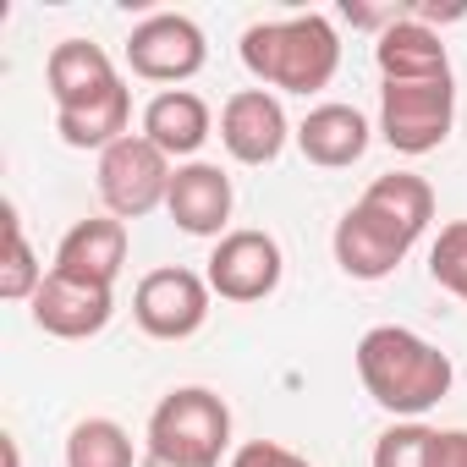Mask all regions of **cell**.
Wrapping results in <instances>:
<instances>
[{
    "label": "cell",
    "mask_w": 467,
    "mask_h": 467,
    "mask_svg": "<svg viewBox=\"0 0 467 467\" xmlns=\"http://www.w3.org/2000/svg\"><path fill=\"white\" fill-rule=\"evenodd\" d=\"M143 138H149L154 149H165L171 160H187V154H198L203 138H209V105H203L192 88H165V94H154L149 110H143Z\"/></svg>",
    "instance_id": "17"
},
{
    "label": "cell",
    "mask_w": 467,
    "mask_h": 467,
    "mask_svg": "<svg viewBox=\"0 0 467 467\" xmlns=\"http://www.w3.org/2000/svg\"><path fill=\"white\" fill-rule=\"evenodd\" d=\"M374 61H379L385 83H401V78H451V56H445L440 34L429 23H418L412 12L374 39Z\"/></svg>",
    "instance_id": "16"
},
{
    "label": "cell",
    "mask_w": 467,
    "mask_h": 467,
    "mask_svg": "<svg viewBox=\"0 0 467 467\" xmlns=\"http://www.w3.org/2000/svg\"><path fill=\"white\" fill-rule=\"evenodd\" d=\"M412 243H418V231L401 225L396 214H385V209L368 203V198H358V203L336 220V237H330L336 265H341L352 281H385V275L412 254Z\"/></svg>",
    "instance_id": "6"
},
{
    "label": "cell",
    "mask_w": 467,
    "mask_h": 467,
    "mask_svg": "<svg viewBox=\"0 0 467 467\" xmlns=\"http://www.w3.org/2000/svg\"><path fill=\"white\" fill-rule=\"evenodd\" d=\"M127 121H132V94H127V83L105 88V94L88 99V105L56 110V132H61V143H67V149H99V154H105L110 143L127 138Z\"/></svg>",
    "instance_id": "18"
},
{
    "label": "cell",
    "mask_w": 467,
    "mask_h": 467,
    "mask_svg": "<svg viewBox=\"0 0 467 467\" xmlns=\"http://www.w3.org/2000/svg\"><path fill=\"white\" fill-rule=\"evenodd\" d=\"M45 83H50L56 110H72V105L99 99V94L116 88L121 78H116V67H110V56H105L99 45H88V39H61V45L50 50V61H45Z\"/></svg>",
    "instance_id": "15"
},
{
    "label": "cell",
    "mask_w": 467,
    "mask_h": 467,
    "mask_svg": "<svg viewBox=\"0 0 467 467\" xmlns=\"http://www.w3.org/2000/svg\"><path fill=\"white\" fill-rule=\"evenodd\" d=\"M121 265H127V220H116V214L78 220L56 248V270L78 275V281H94V286H116Z\"/></svg>",
    "instance_id": "13"
},
{
    "label": "cell",
    "mask_w": 467,
    "mask_h": 467,
    "mask_svg": "<svg viewBox=\"0 0 467 467\" xmlns=\"http://www.w3.org/2000/svg\"><path fill=\"white\" fill-rule=\"evenodd\" d=\"M116 314V292L110 286H94V281H78V275H61L50 270L45 286L34 292V325L45 336H61V341H88L110 325Z\"/></svg>",
    "instance_id": "11"
},
{
    "label": "cell",
    "mask_w": 467,
    "mask_h": 467,
    "mask_svg": "<svg viewBox=\"0 0 467 467\" xmlns=\"http://www.w3.org/2000/svg\"><path fill=\"white\" fill-rule=\"evenodd\" d=\"M171 154L154 149L143 132H127L99 154V198L116 220H143L171 198Z\"/></svg>",
    "instance_id": "5"
},
{
    "label": "cell",
    "mask_w": 467,
    "mask_h": 467,
    "mask_svg": "<svg viewBox=\"0 0 467 467\" xmlns=\"http://www.w3.org/2000/svg\"><path fill=\"white\" fill-rule=\"evenodd\" d=\"M0 456H6V467H23V451H17L12 434H0Z\"/></svg>",
    "instance_id": "27"
},
{
    "label": "cell",
    "mask_w": 467,
    "mask_h": 467,
    "mask_svg": "<svg viewBox=\"0 0 467 467\" xmlns=\"http://www.w3.org/2000/svg\"><path fill=\"white\" fill-rule=\"evenodd\" d=\"M363 198H368V203H379L385 214H396L401 225H412L418 237H423V225L434 220V187H429L423 176H412V171H390V176H374Z\"/></svg>",
    "instance_id": "21"
},
{
    "label": "cell",
    "mask_w": 467,
    "mask_h": 467,
    "mask_svg": "<svg viewBox=\"0 0 467 467\" xmlns=\"http://www.w3.org/2000/svg\"><path fill=\"white\" fill-rule=\"evenodd\" d=\"M67 467H132V434L116 418H83L67 434Z\"/></svg>",
    "instance_id": "20"
},
{
    "label": "cell",
    "mask_w": 467,
    "mask_h": 467,
    "mask_svg": "<svg viewBox=\"0 0 467 467\" xmlns=\"http://www.w3.org/2000/svg\"><path fill=\"white\" fill-rule=\"evenodd\" d=\"M0 231H6V265H0V297H6V303H34V292L45 286V265L34 259L28 237H23V214H17V203H0Z\"/></svg>",
    "instance_id": "19"
},
{
    "label": "cell",
    "mask_w": 467,
    "mask_h": 467,
    "mask_svg": "<svg viewBox=\"0 0 467 467\" xmlns=\"http://www.w3.org/2000/svg\"><path fill=\"white\" fill-rule=\"evenodd\" d=\"M243 67L281 94H314L336 78L341 67V39L330 28V17L303 12V17H281V23H254L243 34Z\"/></svg>",
    "instance_id": "2"
},
{
    "label": "cell",
    "mask_w": 467,
    "mask_h": 467,
    "mask_svg": "<svg viewBox=\"0 0 467 467\" xmlns=\"http://www.w3.org/2000/svg\"><path fill=\"white\" fill-rule=\"evenodd\" d=\"M225 445H231V407L203 385L171 390L149 418V456H160V462L220 467Z\"/></svg>",
    "instance_id": "3"
},
{
    "label": "cell",
    "mask_w": 467,
    "mask_h": 467,
    "mask_svg": "<svg viewBox=\"0 0 467 467\" xmlns=\"http://www.w3.org/2000/svg\"><path fill=\"white\" fill-rule=\"evenodd\" d=\"M281 243L270 231H225L209 254V292L225 297V303H265L275 286H281Z\"/></svg>",
    "instance_id": "8"
},
{
    "label": "cell",
    "mask_w": 467,
    "mask_h": 467,
    "mask_svg": "<svg viewBox=\"0 0 467 467\" xmlns=\"http://www.w3.org/2000/svg\"><path fill=\"white\" fill-rule=\"evenodd\" d=\"M358 379H363V390H368L385 412H396V418L412 423V418H423L434 401L451 396L456 368H451V358H445L434 341H423L418 330L374 325V330L358 341Z\"/></svg>",
    "instance_id": "1"
},
{
    "label": "cell",
    "mask_w": 467,
    "mask_h": 467,
    "mask_svg": "<svg viewBox=\"0 0 467 467\" xmlns=\"http://www.w3.org/2000/svg\"><path fill=\"white\" fill-rule=\"evenodd\" d=\"M297 149L308 165L319 171H341V165H358L363 149H368V121L358 105H319L303 116L297 127Z\"/></svg>",
    "instance_id": "14"
},
{
    "label": "cell",
    "mask_w": 467,
    "mask_h": 467,
    "mask_svg": "<svg viewBox=\"0 0 467 467\" xmlns=\"http://www.w3.org/2000/svg\"><path fill=\"white\" fill-rule=\"evenodd\" d=\"M456 88L451 78H401L379 88V138L396 154H429L451 138Z\"/></svg>",
    "instance_id": "4"
},
{
    "label": "cell",
    "mask_w": 467,
    "mask_h": 467,
    "mask_svg": "<svg viewBox=\"0 0 467 467\" xmlns=\"http://www.w3.org/2000/svg\"><path fill=\"white\" fill-rule=\"evenodd\" d=\"M138 467H182V462H160V456H149V451H143V462H138Z\"/></svg>",
    "instance_id": "28"
},
{
    "label": "cell",
    "mask_w": 467,
    "mask_h": 467,
    "mask_svg": "<svg viewBox=\"0 0 467 467\" xmlns=\"http://www.w3.org/2000/svg\"><path fill=\"white\" fill-rule=\"evenodd\" d=\"M434 467H467V429H440V456Z\"/></svg>",
    "instance_id": "26"
},
{
    "label": "cell",
    "mask_w": 467,
    "mask_h": 467,
    "mask_svg": "<svg viewBox=\"0 0 467 467\" xmlns=\"http://www.w3.org/2000/svg\"><path fill=\"white\" fill-rule=\"evenodd\" d=\"M292 138V121L281 110V99L270 88H243V94H231L225 110H220V143L225 154L237 160V165H270L281 160Z\"/></svg>",
    "instance_id": "10"
},
{
    "label": "cell",
    "mask_w": 467,
    "mask_h": 467,
    "mask_svg": "<svg viewBox=\"0 0 467 467\" xmlns=\"http://www.w3.org/2000/svg\"><path fill=\"white\" fill-rule=\"evenodd\" d=\"M440 456V429L429 423H390L379 440H374V467H434Z\"/></svg>",
    "instance_id": "22"
},
{
    "label": "cell",
    "mask_w": 467,
    "mask_h": 467,
    "mask_svg": "<svg viewBox=\"0 0 467 467\" xmlns=\"http://www.w3.org/2000/svg\"><path fill=\"white\" fill-rule=\"evenodd\" d=\"M429 275H434L451 297L467 303V220H451L440 237H434V248H429Z\"/></svg>",
    "instance_id": "23"
},
{
    "label": "cell",
    "mask_w": 467,
    "mask_h": 467,
    "mask_svg": "<svg viewBox=\"0 0 467 467\" xmlns=\"http://www.w3.org/2000/svg\"><path fill=\"white\" fill-rule=\"evenodd\" d=\"M132 319L143 336L154 341H187L203 330L209 319V281L171 265V270H149L132 292Z\"/></svg>",
    "instance_id": "7"
},
{
    "label": "cell",
    "mask_w": 467,
    "mask_h": 467,
    "mask_svg": "<svg viewBox=\"0 0 467 467\" xmlns=\"http://www.w3.org/2000/svg\"><path fill=\"white\" fill-rule=\"evenodd\" d=\"M231 467H314V462H308V456H297L292 445H275V440H248V445H237Z\"/></svg>",
    "instance_id": "24"
},
{
    "label": "cell",
    "mask_w": 467,
    "mask_h": 467,
    "mask_svg": "<svg viewBox=\"0 0 467 467\" xmlns=\"http://www.w3.org/2000/svg\"><path fill=\"white\" fill-rule=\"evenodd\" d=\"M171 220L187 231V237H225L231 220V176L209 160H187L171 176V198H165Z\"/></svg>",
    "instance_id": "12"
},
{
    "label": "cell",
    "mask_w": 467,
    "mask_h": 467,
    "mask_svg": "<svg viewBox=\"0 0 467 467\" xmlns=\"http://www.w3.org/2000/svg\"><path fill=\"white\" fill-rule=\"evenodd\" d=\"M209 61V45H203V28L182 12H160V17H143L127 39V67L149 83H187L198 78Z\"/></svg>",
    "instance_id": "9"
},
{
    "label": "cell",
    "mask_w": 467,
    "mask_h": 467,
    "mask_svg": "<svg viewBox=\"0 0 467 467\" xmlns=\"http://www.w3.org/2000/svg\"><path fill=\"white\" fill-rule=\"evenodd\" d=\"M341 17H347L352 28H374V39H379V34H385V28H396L407 12H401V6H358V0H347Z\"/></svg>",
    "instance_id": "25"
}]
</instances>
